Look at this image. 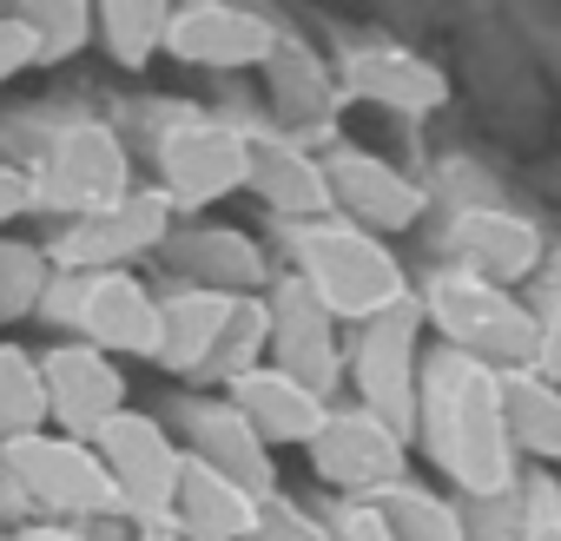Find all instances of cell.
<instances>
[{"mask_svg":"<svg viewBox=\"0 0 561 541\" xmlns=\"http://www.w3.org/2000/svg\"><path fill=\"white\" fill-rule=\"evenodd\" d=\"M416 423H423V442H430L436 469L456 482L462 502H489V495L522 488L515 436H508V416H502V370L443 344L436 357H423Z\"/></svg>","mask_w":561,"mask_h":541,"instance_id":"obj_1","label":"cell"},{"mask_svg":"<svg viewBox=\"0 0 561 541\" xmlns=\"http://www.w3.org/2000/svg\"><path fill=\"white\" fill-rule=\"evenodd\" d=\"M291 238H298V278L311 285V298L337 324L344 318L370 324V318H383V311H397V304L416 298L410 278H403V264L390 257V244L370 238V231H357V225H344V218L305 225Z\"/></svg>","mask_w":561,"mask_h":541,"instance_id":"obj_2","label":"cell"},{"mask_svg":"<svg viewBox=\"0 0 561 541\" xmlns=\"http://www.w3.org/2000/svg\"><path fill=\"white\" fill-rule=\"evenodd\" d=\"M423 324L443 331L449 350L489 364V370H535V344H541V318L522 311L502 285H482L469 270H436L423 291Z\"/></svg>","mask_w":561,"mask_h":541,"instance_id":"obj_3","label":"cell"},{"mask_svg":"<svg viewBox=\"0 0 561 541\" xmlns=\"http://www.w3.org/2000/svg\"><path fill=\"white\" fill-rule=\"evenodd\" d=\"M0 469H8L27 495V508H54V515H113L126 508L119 502V482L106 475L100 449L80 442V436H14V442H0Z\"/></svg>","mask_w":561,"mask_h":541,"instance_id":"obj_4","label":"cell"},{"mask_svg":"<svg viewBox=\"0 0 561 541\" xmlns=\"http://www.w3.org/2000/svg\"><path fill=\"white\" fill-rule=\"evenodd\" d=\"M416 337H423V298L370 318L351 344V383H357V403L370 416H383L397 436L416 429V383H423V357H416Z\"/></svg>","mask_w":561,"mask_h":541,"instance_id":"obj_5","label":"cell"},{"mask_svg":"<svg viewBox=\"0 0 561 541\" xmlns=\"http://www.w3.org/2000/svg\"><path fill=\"white\" fill-rule=\"evenodd\" d=\"M119 198H133V165H126V146L113 139V126H100V119L67 126L34 179V205H54L80 225L93 211H113Z\"/></svg>","mask_w":561,"mask_h":541,"instance_id":"obj_6","label":"cell"},{"mask_svg":"<svg viewBox=\"0 0 561 541\" xmlns=\"http://www.w3.org/2000/svg\"><path fill=\"white\" fill-rule=\"evenodd\" d=\"M165 238H172V198L165 192H133L113 211H93V218L67 225L47 244V264L60 278H100V270H119L126 257H139Z\"/></svg>","mask_w":561,"mask_h":541,"instance_id":"obj_7","label":"cell"},{"mask_svg":"<svg viewBox=\"0 0 561 541\" xmlns=\"http://www.w3.org/2000/svg\"><path fill=\"white\" fill-rule=\"evenodd\" d=\"M106 475L119 482V502L126 515L139 521H165L172 515V495H179V475H185V456L179 442L165 436L159 416H139V410H119L100 436H93Z\"/></svg>","mask_w":561,"mask_h":541,"instance_id":"obj_8","label":"cell"},{"mask_svg":"<svg viewBox=\"0 0 561 541\" xmlns=\"http://www.w3.org/2000/svg\"><path fill=\"white\" fill-rule=\"evenodd\" d=\"M159 172H165L172 205H185V211L218 205L238 185H251V139L238 126H211V119L172 126L165 146H159Z\"/></svg>","mask_w":561,"mask_h":541,"instance_id":"obj_9","label":"cell"},{"mask_svg":"<svg viewBox=\"0 0 561 541\" xmlns=\"http://www.w3.org/2000/svg\"><path fill=\"white\" fill-rule=\"evenodd\" d=\"M271 370L298 377L305 390L331 396L337 377H344V344H337V318L311 298L305 278H285L271 298Z\"/></svg>","mask_w":561,"mask_h":541,"instance_id":"obj_10","label":"cell"},{"mask_svg":"<svg viewBox=\"0 0 561 541\" xmlns=\"http://www.w3.org/2000/svg\"><path fill=\"white\" fill-rule=\"evenodd\" d=\"M324 179H331V205L344 211V225H357V231H370V238H383V231H410V225L430 211L423 185L403 179L397 165H383V159L364 152V146L331 152V159H324Z\"/></svg>","mask_w":561,"mask_h":541,"instance_id":"obj_11","label":"cell"},{"mask_svg":"<svg viewBox=\"0 0 561 541\" xmlns=\"http://www.w3.org/2000/svg\"><path fill=\"white\" fill-rule=\"evenodd\" d=\"M41 377H47V423H60V436H80L93 442L119 410H126V377L113 370L106 350L93 344H60L41 357Z\"/></svg>","mask_w":561,"mask_h":541,"instance_id":"obj_12","label":"cell"},{"mask_svg":"<svg viewBox=\"0 0 561 541\" xmlns=\"http://www.w3.org/2000/svg\"><path fill=\"white\" fill-rule=\"evenodd\" d=\"M403 442L410 436H397L383 416H370L364 403L357 410H331V423L318 429V442H311V469L331 482V488H351V495H364V488H397V475H403Z\"/></svg>","mask_w":561,"mask_h":541,"instance_id":"obj_13","label":"cell"},{"mask_svg":"<svg viewBox=\"0 0 561 541\" xmlns=\"http://www.w3.org/2000/svg\"><path fill=\"white\" fill-rule=\"evenodd\" d=\"M165 54H179L185 67H257V60L277 54V27L264 14L198 0V8H172Z\"/></svg>","mask_w":561,"mask_h":541,"instance_id":"obj_14","label":"cell"},{"mask_svg":"<svg viewBox=\"0 0 561 541\" xmlns=\"http://www.w3.org/2000/svg\"><path fill=\"white\" fill-rule=\"evenodd\" d=\"M73 324L106 357H159V298L133 270H100V278H87Z\"/></svg>","mask_w":561,"mask_h":541,"instance_id":"obj_15","label":"cell"},{"mask_svg":"<svg viewBox=\"0 0 561 541\" xmlns=\"http://www.w3.org/2000/svg\"><path fill=\"white\" fill-rule=\"evenodd\" d=\"M449 251L462 257L456 270H469V278L482 285H515L528 278V270L541 264V231L522 218V211H495V205H469L449 218Z\"/></svg>","mask_w":561,"mask_h":541,"instance_id":"obj_16","label":"cell"},{"mask_svg":"<svg viewBox=\"0 0 561 541\" xmlns=\"http://www.w3.org/2000/svg\"><path fill=\"white\" fill-rule=\"evenodd\" d=\"M225 403L264 436V449H277V442H318V429L331 423V410H324V396L318 390H305L298 377H285V370H271V364H257V370H244L238 383H225Z\"/></svg>","mask_w":561,"mask_h":541,"instance_id":"obj_17","label":"cell"},{"mask_svg":"<svg viewBox=\"0 0 561 541\" xmlns=\"http://www.w3.org/2000/svg\"><path fill=\"white\" fill-rule=\"evenodd\" d=\"M337 93L370 100V106H397V113H436V106L449 100V80H443L423 54H403V47H357V54L337 67Z\"/></svg>","mask_w":561,"mask_h":541,"instance_id":"obj_18","label":"cell"},{"mask_svg":"<svg viewBox=\"0 0 561 541\" xmlns=\"http://www.w3.org/2000/svg\"><path fill=\"white\" fill-rule=\"evenodd\" d=\"M251 192L285 218L291 231L305 225H324L331 205V179H324V159H305L291 139H251Z\"/></svg>","mask_w":561,"mask_h":541,"instance_id":"obj_19","label":"cell"},{"mask_svg":"<svg viewBox=\"0 0 561 541\" xmlns=\"http://www.w3.org/2000/svg\"><path fill=\"white\" fill-rule=\"evenodd\" d=\"M192 456H198L205 469H218L225 482H238L244 495H257V502L277 495L271 449H264V436H257L231 403H192Z\"/></svg>","mask_w":561,"mask_h":541,"instance_id":"obj_20","label":"cell"},{"mask_svg":"<svg viewBox=\"0 0 561 541\" xmlns=\"http://www.w3.org/2000/svg\"><path fill=\"white\" fill-rule=\"evenodd\" d=\"M257 508H264L257 495H244L238 482H225L218 469L185 456V475H179V495H172V528L185 541H251Z\"/></svg>","mask_w":561,"mask_h":541,"instance_id":"obj_21","label":"cell"},{"mask_svg":"<svg viewBox=\"0 0 561 541\" xmlns=\"http://www.w3.org/2000/svg\"><path fill=\"white\" fill-rule=\"evenodd\" d=\"M231 304H238V298H225V291H198V285L179 291V298H159V364L179 370V377H205L211 344H218Z\"/></svg>","mask_w":561,"mask_h":541,"instance_id":"obj_22","label":"cell"},{"mask_svg":"<svg viewBox=\"0 0 561 541\" xmlns=\"http://www.w3.org/2000/svg\"><path fill=\"white\" fill-rule=\"evenodd\" d=\"M502 416L515 449L561 462V383H548L541 370H502Z\"/></svg>","mask_w":561,"mask_h":541,"instance_id":"obj_23","label":"cell"},{"mask_svg":"<svg viewBox=\"0 0 561 541\" xmlns=\"http://www.w3.org/2000/svg\"><path fill=\"white\" fill-rule=\"evenodd\" d=\"M172 257L198 270V291H225V298H244V291L264 278L257 244H251L244 231H218V225H211V231L179 238V244H172Z\"/></svg>","mask_w":561,"mask_h":541,"instance_id":"obj_24","label":"cell"},{"mask_svg":"<svg viewBox=\"0 0 561 541\" xmlns=\"http://www.w3.org/2000/svg\"><path fill=\"white\" fill-rule=\"evenodd\" d=\"M377 508H383L390 541H469L462 508H456V502H443V495H430V488L397 482V488H383V495H377Z\"/></svg>","mask_w":561,"mask_h":541,"instance_id":"obj_25","label":"cell"},{"mask_svg":"<svg viewBox=\"0 0 561 541\" xmlns=\"http://www.w3.org/2000/svg\"><path fill=\"white\" fill-rule=\"evenodd\" d=\"M47 429V377L27 350L0 344V442Z\"/></svg>","mask_w":561,"mask_h":541,"instance_id":"obj_26","label":"cell"},{"mask_svg":"<svg viewBox=\"0 0 561 541\" xmlns=\"http://www.w3.org/2000/svg\"><path fill=\"white\" fill-rule=\"evenodd\" d=\"M257 357H271V304L264 298H238L231 318H225V331H218V344H211L205 377L238 383L244 370H257Z\"/></svg>","mask_w":561,"mask_h":541,"instance_id":"obj_27","label":"cell"},{"mask_svg":"<svg viewBox=\"0 0 561 541\" xmlns=\"http://www.w3.org/2000/svg\"><path fill=\"white\" fill-rule=\"evenodd\" d=\"M165 27H172V8H159V0H106L100 8V34L119 67H146L165 47Z\"/></svg>","mask_w":561,"mask_h":541,"instance_id":"obj_28","label":"cell"},{"mask_svg":"<svg viewBox=\"0 0 561 541\" xmlns=\"http://www.w3.org/2000/svg\"><path fill=\"white\" fill-rule=\"evenodd\" d=\"M21 21L34 27L41 67H47V60H67V54H80V47H87V34L100 27V14H93V8H80V0H34V8H27Z\"/></svg>","mask_w":561,"mask_h":541,"instance_id":"obj_29","label":"cell"},{"mask_svg":"<svg viewBox=\"0 0 561 541\" xmlns=\"http://www.w3.org/2000/svg\"><path fill=\"white\" fill-rule=\"evenodd\" d=\"M47 251H34V244H8L0 238V324L8 318H27L41 298H47Z\"/></svg>","mask_w":561,"mask_h":541,"instance_id":"obj_30","label":"cell"},{"mask_svg":"<svg viewBox=\"0 0 561 541\" xmlns=\"http://www.w3.org/2000/svg\"><path fill=\"white\" fill-rule=\"evenodd\" d=\"M271 87H277V100H305V106H298L305 119H324L331 100H337V80H324V73L311 67V54H285V47L271 54Z\"/></svg>","mask_w":561,"mask_h":541,"instance_id":"obj_31","label":"cell"},{"mask_svg":"<svg viewBox=\"0 0 561 541\" xmlns=\"http://www.w3.org/2000/svg\"><path fill=\"white\" fill-rule=\"evenodd\" d=\"M522 521H528V495H489V502H462V528L469 541H522Z\"/></svg>","mask_w":561,"mask_h":541,"instance_id":"obj_32","label":"cell"},{"mask_svg":"<svg viewBox=\"0 0 561 541\" xmlns=\"http://www.w3.org/2000/svg\"><path fill=\"white\" fill-rule=\"evenodd\" d=\"M251 541H324V528L298 508V502H285V495H271L264 508H257V528H251Z\"/></svg>","mask_w":561,"mask_h":541,"instance_id":"obj_33","label":"cell"},{"mask_svg":"<svg viewBox=\"0 0 561 541\" xmlns=\"http://www.w3.org/2000/svg\"><path fill=\"white\" fill-rule=\"evenodd\" d=\"M522 495H528V521H522V541H561V482L535 475Z\"/></svg>","mask_w":561,"mask_h":541,"instance_id":"obj_34","label":"cell"},{"mask_svg":"<svg viewBox=\"0 0 561 541\" xmlns=\"http://www.w3.org/2000/svg\"><path fill=\"white\" fill-rule=\"evenodd\" d=\"M27 67H41L34 27H27L21 14H8V21H0V80H14V73H27Z\"/></svg>","mask_w":561,"mask_h":541,"instance_id":"obj_35","label":"cell"},{"mask_svg":"<svg viewBox=\"0 0 561 541\" xmlns=\"http://www.w3.org/2000/svg\"><path fill=\"white\" fill-rule=\"evenodd\" d=\"M324 541H390L383 508H377V502H351V508L337 515V528H324Z\"/></svg>","mask_w":561,"mask_h":541,"instance_id":"obj_36","label":"cell"},{"mask_svg":"<svg viewBox=\"0 0 561 541\" xmlns=\"http://www.w3.org/2000/svg\"><path fill=\"white\" fill-rule=\"evenodd\" d=\"M535 370L548 377V383H561V291L548 298V311H541V344H535Z\"/></svg>","mask_w":561,"mask_h":541,"instance_id":"obj_37","label":"cell"},{"mask_svg":"<svg viewBox=\"0 0 561 541\" xmlns=\"http://www.w3.org/2000/svg\"><path fill=\"white\" fill-rule=\"evenodd\" d=\"M27 205H34V179H27L21 165H0V225L21 218Z\"/></svg>","mask_w":561,"mask_h":541,"instance_id":"obj_38","label":"cell"},{"mask_svg":"<svg viewBox=\"0 0 561 541\" xmlns=\"http://www.w3.org/2000/svg\"><path fill=\"white\" fill-rule=\"evenodd\" d=\"M0 541H93L87 528H67V521H27V528H8Z\"/></svg>","mask_w":561,"mask_h":541,"instance_id":"obj_39","label":"cell"}]
</instances>
